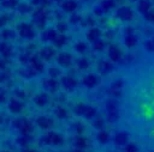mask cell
Here are the masks:
<instances>
[{"mask_svg": "<svg viewBox=\"0 0 154 152\" xmlns=\"http://www.w3.org/2000/svg\"><path fill=\"white\" fill-rule=\"evenodd\" d=\"M120 123L138 145L154 151V56L129 69L120 101Z\"/></svg>", "mask_w": 154, "mask_h": 152, "instance_id": "cell-1", "label": "cell"}]
</instances>
